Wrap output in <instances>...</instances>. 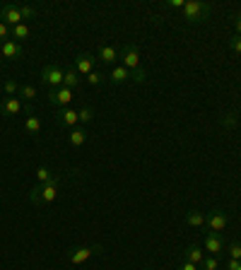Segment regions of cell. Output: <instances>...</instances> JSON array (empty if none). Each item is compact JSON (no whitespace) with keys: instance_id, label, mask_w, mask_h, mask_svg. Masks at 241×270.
Listing matches in <instances>:
<instances>
[{"instance_id":"1","label":"cell","mask_w":241,"mask_h":270,"mask_svg":"<svg viewBox=\"0 0 241 270\" xmlns=\"http://www.w3.org/2000/svg\"><path fill=\"white\" fill-rule=\"evenodd\" d=\"M58 186H60V176H53L48 183H39L29 191V200L34 205H51L58 198Z\"/></svg>"},{"instance_id":"2","label":"cell","mask_w":241,"mask_h":270,"mask_svg":"<svg viewBox=\"0 0 241 270\" xmlns=\"http://www.w3.org/2000/svg\"><path fill=\"white\" fill-rule=\"evenodd\" d=\"M210 17V2H203V0H188L184 5V19L188 24H198V22H205Z\"/></svg>"},{"instance_id":"3","label":"cell","mask_w":241,"mask_h":270,"mask_svg":"<svg viewBox=\"0 0 241 270\" xmlns=\"http://www.w3.org/2000/svg\"><path fill=\"white\" fill-rule=\"evenodd\" d=\"M63 75H65V72L60 70V65L48 63V65H44V70H41V82H44L46 87H51V90H58V87H63Z\"/></svg>"},{"instance_id":"4","label":"cell","mask_w":241,"mask_h":270,"mask_svg":"<svg viewBox=\"0 0 241 270\" xmlns=\"http://www.w3.org/2000/svg\"><path fill=\"white\" fill-rule=\"evenodd\" d=\"M104 249L101 246H77V249H70L68 251V261L73 263V266H82L85 261H90L94 253H101Z\"/></svg>"},{"instance_id":"5","label":"cell","mask_w":241,"mask_h":270,"mask_svg":"<svg viewBox=\"0 0 241 270\" xmlns=\"http://www.w3.org/2000/svg\"><path fill=\"white\" fill-rule=\"evenodd\" d=\"M48 102L58 108H65L70 107V102H73V90H68V87H58V90H51L48 92Z\"/></svg>"},{"instance_id":"6","label":"cell","mask_w":241,"mask_h":270,"mask_svg":"<svg viewBox=\"0 0 241 270\" xmlns=\"http://www.w3.org/2000/svg\"><path fill=\"white\" fill-rule=\"evenodd\" d=\"M227 213H222V210H212L210 215H205V227L210 229V232H222L224 227H227Z\"/></svg>"},{"instance_id":"7","label":"cell","mask_w":241,"mask_h":270,"mask_svg":"<svg viewBox=\"0 0 241 270\" xmlns=\"http://www.w3.org/2000/svg\"><path fill=\"white\" fill-rule=\"evenodd\" d=\"M96 60H99V58H94L92 54H80L75 58V70H77V75H80V77H87V75L94 70Z\"/></svg>"},{"instance_id":"8","label":"cell","mask_w":241,"mask_h":270,"mask_svg":"<svg viewBox=\"0 0 241 270\" xmlns=\"http://www.w3.org/2000/svg\"><path fill=\"white\" fill-rule=\"evenodd\" d=\"M121 60H123V68H128L130 72L140 68V51L138 46H126L121 49Z\"/></svg>"},{"instance_id":"9","label":"cell","mask_w":241,"mask_h":270,"mask_svg":"<svg viewBox=\"0 0 241 270\" xmlns=\"http://www.w3.org/2000/svg\"><path fill=\"white\" fill-rule=\"evenodd\" d=\"M205 251L210 253V256H220V258H222L224 241L217 232H207V234H205Z\"/></svg>"},{"instance_id":"10","label":"cell","mask_w":241,"mask_h":270,"mask_svg":"<svg viewBox=\"0 0 241 270\" xmlns=\"http://www.w3.org/2000/svg\"><path fill=\"white\" fill-rule=\"evenodd\" d=\"M0 17H2V22H5L7 27H17V24H22L19 5H5V7H2V12H0Z\"/></svg>"},{"instance_id":"11","label":"cell","mask_w":241,"mask_h":270,"mask_svg":"<svg viewBox=\"0 0 241 270\" xmlns=\"http://www.w3.org/2000/svg\"><path fill=\"white\" fill-rule=\"evenodd\" d=\"M0 54L2 58H10V60H17L24 55V46L19 44V41H5L2 46H0Z\"/></svg>"},{"instance_id":"12","label":"cell","mask_w":241,"mask_h":270,"mask_svg":"<svg viewBox=\"0 0 241 270\" xmlns=\"http://www.w3.org/2000/svg\"><path fill=\"white\" fill-rule=\"evenodd\" d=\"M58 123H60V126H65V128H75V126H77V111L70 108V107L58 108Z\"/></svg>"},{"instance_id":"13","label":"cell","mask_w":241,"mask_h":270,"mask_svg":"<svg viewBox=\"0 0 241 270\" xmlns=\"http://www.w3.org/2000/svg\"><path fill=\"white\" fill-rule=\"evenodd\" d=\"M2 111H5L7 116H17L19 111H24V102H22L19 97H7V99L2 102Z\"/></svg>"},{"instance_id":"14","label":"cell","mask_w":241,"mask_h":270,"mask_svg":"<svg viewBox=\"0 0 241 270\" xmlns=\"http://www.w3.org/2000/svg\"><path fill=\"white\" fill-rule=\"evenodd\" d=\"M99 60L104 63V65H113L116 60H118V49H113V46H99Z\"/></svg>"},{"instance_id":"15","label":"cell","mask_w":241,"mask_h":270,"mask_svg":"<svg viewBox=\"0 0 241 270\" xmlns=\"http://www.w3.org/2000/svg\"><path fill=\"white\" fill-rule=\"evenodd\" d=\"M109 80H111L113 85H123L126 80H130V70L128 68H123V65H116V68L111 70V77H109Z\"/></svg>"},{"instance_id":"16","label":"cell","mask_w":241,"mask_h":270,"mask_svg":"<svg viewBox=\"0 0 241 270\" xmlns=\"http://www.w3.org/2000/svg\"><path fill=\"white\" fill-rule=\"evenodd\" d=\"M68 140H70L73 147H82V145L87 143V133H85V128H73L70 135H68Z\"/></svg>"},{"instance_id":"17","label":"cell","mask_w":241,"mask_h":270,"mask_svg":"<svg viewBox=\"0 0 241 270\" xmlns=\"http://www.w3.org/2000/svg\"><path fill=\"white\" fill-rule=\"evenodd\" d=\"M186 261H191V263H195V266H200L205 261V253L200 246H188L186 249Z\"/></svg>"},{"instance_id":"18","label":"cell","mask_w":241,"mask_h":270,"mask_svg":"<svg viewBox=\"0 0 241 270\" xmlns=\"http://www.w3.org/2000/svg\"><path fill=\"white\" fill-rule=\"evenodd\" d=\"M186 222H188L191 227L200 229V227H205V215L198 213V210H191V213H186Z\"/></svg>"},{"instance_id":"19","label":"cell","mask_w":241,"mask_h":270,"mask_svg":"<svg viewBox=\"0 0 241 270\" xmlns=\"http://www.w3.org/2000/svg\"><path fill=\"white\" fill-rule=\"evenodd\" d=\"M77 85H80V75H77V70H75V68L65 70V75H63V87H68V90H75Z\"/></svg>"},{"instance_id":"20","label":"cell","mask_w":241,"mask_h":270,"mask_svg":"<svg viewBox=\"0 0 241 270\" xmlns=\"http://www.w3.org/2000/svg\"><path fill=\"white\" fill-rule=\"evenodd\" d=\"M17 97H19V99H24V102L29 104V102H34V99H37V87H34V85H19Z\"/></svg>"},{"instance_id":"21","label":"cell","mask_w":241,"mask_h":270,"mask_svg":"<svg viewBox=\"0 0 241 270\" xmlns=\"http://www.w3.org/2000/svg\"><path fill=\"white\" fill-rule=\"evenodd\" d=\"M24 128H27V133H29V135H39V133H41V121H39L37 116L32 113V116H27Z\"/></svg>"},{"instance_id":"22","label":"cell","mask_w":241,"mask_h":270,"mask_svg":"<svg viewBox=\"0 0 241 270\" xmlns=\"http://www.w3.org/2000/svg\"><path fill=\"white\" fill-rule=\"evenodd\" d=\"M92 118H94V108L92 107H80L77 108V123L85 126V123H90Z\"/></svg>"},{"instance_id":"23","label":"cell","mask_w":241,"mask_h":270,"mask_svg":"<svg viewBox=\"0 0 241 270\" xmlns=\"http://www.w3.org/2000/svg\"><path fill=\"white\" fill-rule=\"evenodd\" d=\"M200 266H203V270H220V256H205Z\"/></svg>"},{"instance_id":"24","label":"cell","mask_w":241,"mask_h":270,"mask_svg":"<svg viewBox=\"0 0 241 270\" xmlns=\"http://www.w3.org/2000/svg\"><path fill=\"white\" fill-rule=\"evenodd\" d=\"M130 80H133V82H138V85H145V82H147V72L143 70V68H138V70L130 72Z\"/></svg>"},{"instance_id":"25","label":"cell","mask_w":241,"mask_h":270,"mask_svg":"<svg viewBox=\"0 0 241 270\" xmlns=\"http://www.w3.org/2000/svg\"><path fill=\"white\" fill-rule=\"evenodd\" d=\"M12 36L15 39H27L29 36V27L22 22V24H17V27H12Z\"/></svg>"},{"instance_id":"26","label":"cell","mask_w":241,"mask_h":270,"mask_svg":"<svg viewBox=\"0 0 241 270\" xmlns=\"http://www.w3.org/2000/svg\"><path fill=\"white\" fill-rule=\"evenodd\" d=\"M37 179H39V183H48L53 176H51V171H48L46 166H39V169H37Z\"/></svg>"},{"instance_id":"27","label":"cell","mask_w":241,"mask_h":270,"mask_svg":"<svg viewBox=\"0 0 241 270\" xmlns=\"http://www.w3.org/2000/svg\"><path fill=\"white\" fill-rule=\"evenodd\" d=\"M87 82H90L92 87H96V85H101V82H104V75H101V72H96V70H92L90 75H87Z\"/></svg>"},{"instance_id":"28","label":"cell","mask_w":241,"mask_h":270,"mask_svg":"<svg viewBox=\"0 0 241 270\" xmlns=\"http://www.w3.org/2000/svg\"><path fill=\"white\" fill-rule=\"evenodd\" d=\"M19 92V85L15 80H5V94H10V97H15Z\"/></svg>"},{"instance_id":"29","label":"cell","mask_w":241,"mask_h":270,"mask_svg":"<svg viewBox=\"0 0 241 270\" xmlns=\"http://www.w3.org/2000/svg\"><path fill=\"white\" fill-rule=\"evenodd\" d=\"M10 34H12V27H7L5 22H0V46L7 41V36H10Z\"/></svg>"},{"instance_id":"30","label":"cell","mask_w":241,"mask_h":270,"mask_svg":"<svg viewBox=\"0 0 241 270\" xmlns=\"http://www.w3.org/2000/svg\"><path fill=\"white\" fill-rule=\"evenodd\" d=\"M229 258H234V261H241V244H229Z\"/></svg>"},{"instance_id":"31","label":"cell","mask_w":241,"mask_h":270,"mask_svg":"<svg viewBox=\"0 0 241 270\" xmlns=\"http://www.w3.org/2000/svg\"><path fill=\"white\" fill-rule=\"evenodd\" d=\"M239 123V118H237V113H227L222 118V126H227V128H234Z\"/></svg>"},{"instance_id":"32","label":"cell","mask_w":241,"mask_h":270,"mask_svg":"<svg viewBox=\"0 0 241 270\" xmlns=\"http://www.w3.org/2000/svg\"><path fill=\"white\" fill-rule=\"evenodd\" d=\"M19 12H22V19H29L37 15V10L34 7H29V5H19Z\"/></svg>"},{"instance_id":"33","label":"cell","mask_w":241,"mask_h":270,"mask_svg":"<svg viewBox=\"0 0 241 270\" xmlns=\"http://www.w3.org/2000/svg\"><path fill=\"white\" fill-rule=\"evenodd\" d=\"M229 49H232L234 54H241V36H232V39H229Z\"/></svg>"},{"instance_id":"34","label":"cell","mask_w":241,"mask_h":270,"mask_svg":"<svg viewBox=\"0 0 241 270\" xmlns=\"http://www.w3.org/2000/svg\"><path fill=\"white\" fill-rule=\"evenodd\" d=\"M184 0H169L167 2V7H171V10H184Z\"/></svg>"},{"instance_id":"35","label":"cell","mask_w":241,"mask_h":270,"mask_svg":"<svg viewBox=\"0 0 241 270\" xmlns=\"http://www.w3.org/2000/svg\"><path fill=\"white\" fill-rule=\"evenodd\" d=\"M227 270H241V261H234V258H229V263H227Z\"/></svg>"},{"instance_id":"36","label":"cell","mask_w":241,"mask_h":270,"mask_svg":"<svg viewBox=\"0 0 241 270\" xmlns=\"http://www.w3.org/2000/svg\"><path fill=\"white\" fill-rule=\"evenodd\" d=\"M179 270H198V266H195V263H191V261H184V263L179 266Z\"/></svg>"},{"instance_id":"37","label":"cell","mask_w":241,"mask_h":270,"mask_svg":"<svg viewBox=\"0 0 241 270\" xmlns=\"http://www.w3.org/2000/svg\"><path fill=\"white\" fill-rule=\"evenodd\" d=\"M234 27H237V36H241V12L234 17Z\"/></svg>"},{"instance_id":"38","label":"cell","mask_w":241,"mask_h":270,"mask_svg":"<svg viewBox=\"0 0 241 270\" xmlns=\"http://www.w3.org/2000/svg\"><path fill=\"white\" fill-rule=\"evenodd\" d=\"M0 70H2V58H0Z\"/></svg>"},{"instance_id":"39","label":"cell","mask_w":241,"mask_h":270,"mask_svg":"<svg viewBox=\"0 0 241 270\" xmlns=\"http://www.w3.org/2000/svg\"><path fill=\"white\" fill-rule=\"evenodd\" d=\"M0 108H2V99H0Z\"/></svg>"},{"instance_id":"40","label":"cell","mask_w":241,"mask_h":270,"mask_svg":"<svg viewBox=\"0 0 241 270\" xmlns=\"http://www.w3.org/2000/svg\"><path fill=\"white\" fill-rule=\"evenodd\" d=\"M145 270H152V268H145Z\"/></svg>"}]
</instances>
